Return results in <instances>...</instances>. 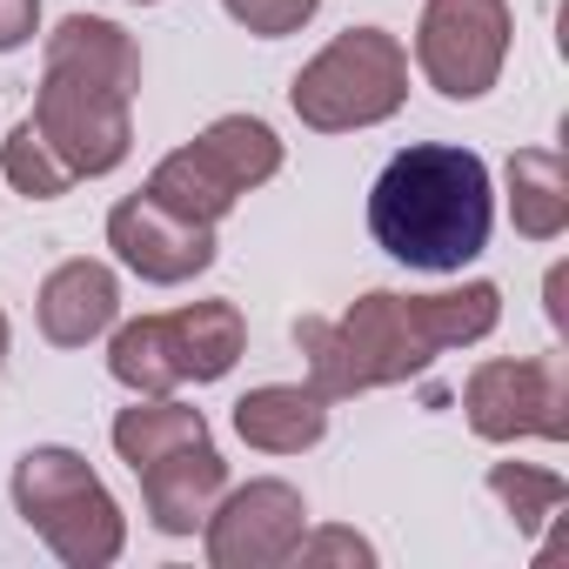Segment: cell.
Segmentation results:
<instances>
[{"mask_svg": "<svg viewBox=\"0 0 569 569\" xmlns=\"http://www.w3.org/2000/svg\"><path fill=\"white\" fill-rule=\"evenodd\" d=\"M194 154H201L234 194H248V188H261V181L281 174V141H274V128L254 121V114H221V121H208V128L194 134Z\"/></svg>", "mask_w": 569, "mask_h": 569, "instance_id": "cell-17", "label": "cell"}, {"mask_svg": "<svg viewBox=\"0 0 569 569\" xmlns=\"http://www.w3.org/2000/svg\"><path fill=\"white\" fill-rule=\"evenodd\" d=\"M489 496L516 516V529L522 536H536L549 516H562V502H569V482L556 476V469H529V462H496L489 469Z\"/></svg>", "mask_w": 569, "mask_h": 569, "instance_id": "cell-21", "label": "cell"}, {"mask_svg": "<svg viewBox=\"0 0 569 569\" xmlns=\"http://www.w3.org/2000/svg\"><path fill=\"white\" fill-rule=\"evenodd\" d=\"M154 208H168V214H181V221H201V228H214L241 194L194 154V141L188 148H174V154H161L154 161V174H148V188H141Z\"/></svg>", "mask_w": 569, "mask_h": 569, "instance_id": "cell-18", "label": "cell"}, {"mask_svg": "<svg viewBox=\"0 0 569 569\" xmlns=\"http://www.w3.org/2000/svg\"><path fill=\"white\" fill-rule=\"evenodd\" d=\"M409 101V48L382 28H349L336 34L296 81H289V108L302 114V128L316 134H356L376 128L389 114H402Z\"/></svg>", "mask_w": 569, "mask_h": 569, "instance_id": "cell-3", "label": "cell"}, {"mask_svg": "<svg viewBox=\"0 0 569 569\" xmlns=\"http://www.w3.org/2000/svg\"><path fill=\"white\" fill-rule=\"evenodd\" d=\"M462 409H469V429L482 442H516V436H542V442H562L569 436V376H562V356H496V362H476L469 382H462Z\"/></svg>", "mask_w": 569, "mask_h": 569, "instance_id": "cell-6", "label": "cell"}, {"mask_svg": "<svg viewBox=\"0 0 569 569\" xmlns=\"http://www.w3.org/2000/svg\"><path fill=\"white\" fill-rule=\"evenodd\" d=\"M168 342H174L181 382H221L248 349V322L234 302H188L168 316Z\"/></svg>", "mask_w": 569, "mask_h": 569, "instance_id": "cell-13", "label": "cell"}, {"mask_svg": "<svg viewBox=\"0 0 569 569\" xmlns=\"http://www.w3.org/2000/svg\"><path fill=\"white\" fill-rule=\"evenodd\" d=\"M416 316H422L436 349H462V342H482L502 322V289L496 281H462L449 296H416Z\"/></svg>", "mask_w": 569, "mask_h": 569, "instance_id": "cell-20", "label": "cell"}, {"mask_svg": "<svg viewBox=\"0 0 569 569\" xmlns=\"http://www.w3.org/2000/svg\"><path fill=\"white\" fill-rule=\"evenodd\" d=\"M489 161L476 148H449V141H416L402 148L376 188H369V234L429 274H456L489 248Z\"/></svg>", "mask_w": 569, "mask_h": 569, "instance_id": "cell-1", "label": "cell"}, {"mask_svg": "<svg viewBox=\"0 0 569 569\" xmlns=\"http://www.w3.org/2000/svg\"><path fill=\"white\" fill-rule=\"evenodd\" d=\"M8 342H14V329H8V316H0V362H8Z\"/></svg>", "mask_w": 569, "mask_h": 569, "instance_id": "cell-27", "label": "cell"}, {"mask_svg": "<svg viewBox=\"0 0 569 569\" xmlns=\"http://www.w3.org/2000/svg\"><path fill=\"white\" fill-rule=\"evenodd\" d=\"M336 329H342V342H349V362H356V382H362V389L409 382V376H422V369L442 356V349L429 342L422 316H416V296L369 289Z\"/></svg>", "mask_w": 569, "mask_h": 569, "instance_id": "cell-9", "label": "cell"}, {"mask_svg": "<svg viewBox=\"0 0 569 569\" xmlns=\"http://www.w3.org/2000/svg\"><path fill=\"white\" fill-rule=\"evenodd\" d=\"M221 489H228V462L214 442H188L141 469V502L161 536H194L208 522V509L221 502Z\"/></svg>", "mask_w": 569, "mask_h": 569, "instance_id": "cell-11", "label": "cell"}, {"mask_svg": "<svg viewBox=\"0 0 569 569\" xmlns=\"http://www.w3.org/2000/svg\"><path fill=\"white\" fill-rule=\"evenodd\" d=\"M234 436L261 456H302L329 436V402L302 382H261L234 402Z\"/></svg>", "mask_w": 569, "mask_h": 569, "instance_id": "cell-12", "label": "cell"}, {"mask_svg": "<svg viewBox=\"0 0 569 569\" xmlns=\"http://www.w3.org/2000/svg\"><path fill=\"white\" fill-rule=\"evenodd\" d=\"M34 28H41V0H0V54L28 48Z\"/></svg>", "mask_w": 569, "mask_h": 569, "instance_id": "cell-26", "label": "cell"}, {"mask_svg": "<svg viewBox=\"0 0 569 569\" xmlns=\"http://www.w3.org/2000/svg\"><path fill=\"white\" fill-rule=\"evenodd\" d=\"M221 8H228L234 28H248V34H261V41H281V34L309 28L322 0H221Z\"/></svg>", "mask_w": 569, "mask_h": 569, "instance_id": "cell-24", "label": "cell"}, {"mask_svg": "<svg viewBox=\"0 0 569 569\" xmlns=\"http://www.w3.org/2000/svg\"><path fill=\"white\" fill-rule=\"evenodd\" d=\"M296 349H302V362H309V389H316L322 402H349V396H362L356 362H349V342H342V329H336L329 316H296Z\"/></svg>", "mask_w": 569, "mask_h": 569, "instance_id": "cell-22", "label": "cell"}, {"mask_svg": "<svg viewBox=\"0 0 569 569\" xmlns=\"http://www.w3.org/2000/svg\"><path fill=\"white\" fill-rule=\"evenodd\" d=\"M509 221L522 241H556L569 228V161L556 148H516L509 161Z\"/></svg>", "mask_w": 569, "mask_h": 569, "instance_id": "cell-14", "label": "cell"}, {"mask_svg": "<svg viewBox=\"0 0 569 569\" xmlns=\"http://www.w3.org/2000/svg\"><path fill=\"white\" fill-rule=\"evenodd\" d=\"M114 456L141 476L148 462H161V456H174V449H188V442H214L208 436V416L201 409H188V402H174V396H141L134 409H121L114 416Z\"/></svg>", "mask_w": 569, "mask_h": 569, "instance_id": "cell-15", "label": "cell"}, {"mask_svg": "<svg viewBox=\"0 0 569 569\" xmlns=\"http://www.w3.org/2000/svg\"><path fill=\"white\" fill-rule=\"evenodd\" d=\"M134 8H161V0H134Z\"/></svg>", "mask_w": 569, "mask_h": 569, "instance_id": "cell-28", "label": "cell"}, {"mask_svg": "<svg viewBox=\"0 0 569 569\" xmlns=\"http://www.w3.org/2000/svg\"><path fill=\"white\" fill-rule=\"evenodd\" d=\"M201 536L214 569H274V562H296V542L309 536V502L296 482L254 476L241 489H221Z\"/></svg>", "mask_w": 569, "mask_h": 569, "instance_id": "cell-7", "label": "cell"}, {"mask_svg": "<svg viewBox=\"0 0 569 569\" xmlns=\"http://www.w3.org/2000/svg\"><path fill=\"white\" fill-rule=\"evenodd\" d=\"M134 94H121L114 81L88 74V68H68V61H41V94H34V128L41 141L61 154V168L74 181H94V174H114L134 148Z\"/></svg>", "mask_w": 569, "mask_h": 569, "instance_id": "cell-4", "label": "cell"}, {"mask_svg": "<svg viewBox=\"0 0 569 569\" xmlns=\"http://www.w3.org/2000/svg\"><path fill=\"white\" fill-rule=\"evenodd\" d=\"M108 376L134 396H174L181 369H174V342H168V316H134L114 329L108 342Z\"/></svg>", "mask_w": 569, "mask_h": 569, "instance_id": "cell-19", "label": "cell"}, {"mask_svg": "<svg viewBox=\"0 0 569 569\" xmlns=\"http://www.w3.org/2000/svg\"><path fill=\"white\" fill-rule=\"evenodd\" d=\"M48 61L88 68V74L114 81L121 94H141V48H134V34L114 28V21H101V14H68V21H54Z\"/></svg>", "mask_w": 569, "mask_h": 569, "instance_id": "cell-16", "label": "cell"}, {"mask_svg": "<svg viewBox=\"0 0 569 569\" xmlns=\"http://www.w3.org/2000/svg\"><path fill=\"white\" fill-rule=\"evenodd\" d=\"M14 509L68 569H108L128 549V516L81 449H61V442L28 449L14 462Z\"/></svg>", "mask_w": 569, "mask_h": 569, "instance_id": "cell-2", "label": "cell"}, {"mask_svg": "<svg viewBox=\"0 0 569 569\" xmlns=\"http://www.w3.org/2000/svg\"><path fill=\"white\" fill-rule=\"evenodd\" d=\"M121 316V281L108 261L94 254H74L61 261L48 281H41V296H34V322L54 349H88L94 336H108Z\"/></svg>", "mask_w": 569, "mask_h": 569, "instance_id": "cell-10", "label": "cell"}, {"mask_svg": "<svg viewBox=\"0 0 569 569\" xmlns=\"http://www.w3.org/2000/svg\"><path fill=\"white\" fill-rule=\"evenodd\" d=\"M108 248L121 254V268H134L141 281H154V289H174V281H194L201 268H214V228L181 221V214L154 208L148 194L114 201Z\"/></svg>", "mask_w": 569, "mask_h": 569, "instance_id": "cell-8", "label": "cell"}, {"mask_svg": "<svg viewBox=\"0 0 569 569\" xmlns=\"http://www.w3.org/2000/svg\"><path fill=\"white\" fill-rule=\"evenodd\" d=\"M0 168H8V181H14L28 201H61V194L74 188V174L61 168V154L41 141V128H34V121H21L8 141H0Z\"/></svg>", "mask_w": 569, "mask_h": 569, "instance_id": "cell-23", "label": "cell"}, {"mask_svg": "<svg viewBox=\"0 0 569 569\" xmlns=\"http://www.w3.org/2000/svg\"><path fill=\"white\" fill-rule=\"evenodd\" d=\"M509 34H516L509 0H422L416 68L442 101H482L502 81Z\"/></svg>", "mask_w": 569, "mask_h": 569, "instance_id": "cell-5", "label": "cell"}, {"mask_svg": "<svg viewBox=\"0 0 569 569\" xmlns=\"http://www.w3.org/2000/svg\"><path fill=\"white\" fill-rule=\"evenodd\" d=\"M296 556H302V562H336V556H349V562H376V549H369L356 529H322V536H302V542H296Z\"/></svg>", "mask_w": 569, "mask_h": 569, "instance_id": "cell-25", "label": "cell"}]
</instances>
